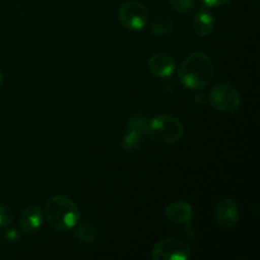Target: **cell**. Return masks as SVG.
<instances>
[{
	"label": "cell",
	"instance_id": "7a4b0ae2",
	"mask_svg": "<svg viewBox=\"0 0 260 260\" xmlns=\"http://www.w3.org/2000/svg\"><path fill=\"white\" fill-rule=\"evenodd\" d=\"M43 217L51 228L58 231L71 230L80 220L78 205L66 196H53L46 202Z\"/></svg>",
	"mask_w": 260,
	"mask_h": 260
},
{
	"label": "cell",
	"instance_id": "e0dca14e",
	"mask_svg": "<svg viewBox=\"0 0 260 260\" xmlns=\"http://www.w3.org/2000/svg\"><path fill=\"white\" fill-rule=\"evenodd\" d=\"M207 7H221V5H226L229 3L234 2V0H202Z\"/></svg>",
	"mask_w": 260,
	"mask_h": 260
},
{
	"label": "cell",
	"instance_id": "9c48e42d",
	"mask_svg": "<svg viewBox=\"0 0 260 260\" xmlns=\"http://www.w3.org/2000/svg\"><path fill=\"white\" fill-rule=\"evenodd\" d=\"M147 68L149 71L155 76V78H169L173 73H174L175 68V60L168 53H154L151 57L147 61Z\"/></svg>",
	"mask_w": 260,
	"mask_h": 260
},
{
	"label": "cell",
	"instance_id": "ac0fdd59",
	"mask_svg": "<svg viewBox=\"0 0 260 260\" xmlns=\"http://www.w3.org/2000/svg\"><path fill=\"white\" fill-rule=\"evenodd\" d=\"M5 236H7V240H9V241H15L19 239V234H18L15 230H13V229L12 230L7 231Z\"/></svg>",
	"mask_w": 260,
	"mask_h": 260
},
{
	"label": "cell",
	"instance_id": "3957f363",
	"mask_svg": "<svg viewBox=\"0 0 260 260\" xmlns=\"http://www.w3.org/2000/svg\"><path fill=\"white\" fill-rule=\"evenodd\" d=\"M146 135L157 144H174L183 137L184 127L174 116L159 114L149 122Z\"/></svg>",
	"mask_w": 260,
	"mask_h": 260
},
{
	"label": "cell",
	"instance_id": "ba28073f",
	"mask_svg": "<svg viewBox=\"0 0 260 260\" xmlns=\"http://www.w3.org/2000/svg\"><path fill=\"white\" fill-rule=\"evenodd\" d=\"M215 220L221 228L233 229L238 223L239 217V208L235 201L230 197H222L216 202L215 205Z\"/></svg>",
	"mask_w": 260,
	"mask_h": 260
},
{
	"label": "cell",
	"instance_id": "6da1fadb",
	"mask_svg": "<svg viewBox=\"0 0 260 260\" xmlns=\"http://www.w3.org/2000/svg\"><path fill=\"white\" fill-rule=\"evenodd\" d=\"M215 75V65L207 53L193 52L180 65L178 76L182 84L193 90H201L210 85Z\"/></svg>",
	"mask_w": 260,
	"mask_h": 260
},
{
	"label": "cell",
	"instance_id": "30bf717a",
	"mask_svg": "<svg viewBox=\"0 0 260 260\" xmlns=\"http://www.w3.org/2000/svg\"><path fill=\"white\" fill-rule=\"evenodd\" d=\"M164 215L170 222L185 223V225H188L192 221L193 208L185 201H175V202L169 203L165 207Z\"/></svg>",
	"mask_w": 260,
	"mask_h": 260
},
{
	"label": "cell",
	"instance_id": "52a82bcc",
	"mask_svg": "<svg viewBox=\"0 0 260 260\" xmlns=\"http://www.w3.org/2000/svg\"><path fill=\"white\" fill-rule=\"evenodd\" d=\"M149 119L144 114H136L127 122V129L122 140V149L124 151H134L139 149L144 136L147 132Z\"/></svg>",
	"mask_w": 260,
	"mask_h": 260
},
{
	"label": "cell",
	"instance_id": "8992f818",
	"mask_svg": "<svg viewBox=\"0 0 260 260\" xmlns=\"http://www.w3.org/2000/svg\"><path fill=\"white\" fill-rule=\"evenodd\" d=\"M151 256L154 260H187L190 256V248L184 241L167 238L154 246Z\"/></svg>",
	"mask_w": 260,
	"mask_h": 260
},
{
	"label": "cell",
	"instance_id": "d6986e66",
	"mask_svg": "<svg viewBox=\"0 0 260 260\" xmlns=\"http://www.w3.org/2000/svg\"><path fill=\"white\" fill-rule=\"evenodd\" d=\"M3 81H4V76H3V73H2V70H0V86L3 85Z\"/></svg>",
	"mask_w": 260,
	"mask_h": 260
},
{
	"label": "cell",
	"instance_id": "5b68a950",
	"mask_svg": "<svg viewBox=\"0 0 260 260\" xmlns=\"http://www.w3.org/2000/svg\"><path fill=\"white\" fill-rule=\"evenodd\" d=\"M118 20L126 29L140 30L149 22V10L142 3L129 0L119 8Z\"/></svg>",
	"mask_w": 260,
	"mask_h": 260
},
{
	"label": "cell",
	"instance_id": "5bb4252c",
	"mask_svg": "<svg viewBox=\"0 0 260 260\" xmlns=\"http://www.w3.org/2000/svg\"><path fill=\"white\" fill-rule=\"evenodd\" d=\"M174 29V23L170 18L167 17H160L156 18L154 20V23L151 24V30L155 36H159V37H162V36H168L173 32Z\"/></svg>",
	"mask_w": 260,
	"mask_h": 260
},
{
	"label": "cell",
	"instance_id": "9a60e30c",
	"mask_svg": "<svg viewBox=\"0 0 260 260\" xmlns=\"http://www.w3.org/2000/svg\"><path fill=\"white\" fill-rule=\"evenodd\" d=\"M169 4L174 10L185 14L192 12L196 7V0H169Z\"/></svg>",
	"mask_w": 260,
	"mask_h": 260
},
{
	"label": "cell",
	"instance_id": "7c38bea8",
	"mask_svg": "<svg viewBox=\"0 0 260 260\" xmlns=\"http://www.w3.org/2000/svg\"><path fill=\"white\" fill-rule=\"evenodd\" d=\"M193 30L200 37H207L212 33L213 25H215V20H213L212 14L207 10L202 9L196 14L193 18Z\"/></svg>",
	"mask_w": 260,
	"mask_h": 260
},
{
	"label": "cell",
	"instance_id": "8fae6325",
	"mask_svg": "<svg viewBox=\"0 0 260 260\" xmlns=\"http://www.w3.org/2000/svg\"><path fill=\"white\" fill-rule=\"evenodd\" d=\"M43 222V212L38 206H28L20 215V229L27 235H33L40 230Z\"/></svg>",
	"mask_w": 260,
	"mask_h": 260
},
{
	"label": "cell",
	"instance_id": "4fadbf2b",
	"mask_svg": "<svg viewBox=\"0 0 260 260\" xmlns=\"http://www.w3.org/2000/svg\"><path fill=\"white\" fill-rule=\"evenodd\" d=\"M75 238L78 239L79 241L84 244H93L95 243L96 240V236H98V233H96V229L95 226L93 225L91 222H80V223H76L75 226Z\"/></svg>",
	"mask_w": 260,
	"mask_h": 260
},
{
	"label": "cell",
	"instance_id": "2e32d148",
	"mask_svg": "<svg viewBox=\"0 0 260 260\" xmlns=\"http://www.w3.org/2000/svg\"><path fill=\"white\" fill-rule=\"evenodd\" d=\"M13 222V212L8 206L0 205V228H8Z\"/></svg>",
	"mask_w": 260,
	"mask_h": 260
},
{
	"label": "cell",
	"instance_id": "277c9868",
	"mask_svg": "<svg viewBox=\"0 0 260 260\" xmlns=\"http://www.w3.org/2000/svg\"><path fill=\"white\" fill-rule=\"evenodd\" d=\"M208 102L216 111L233 113L240 108L241 94L233 84L220 83L211 89Z\"/></svg>",
	"mask_w": 260,
	"mask_h": 260
}]
</instances>
